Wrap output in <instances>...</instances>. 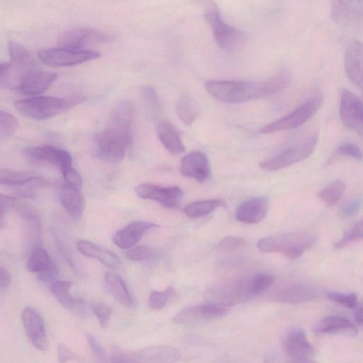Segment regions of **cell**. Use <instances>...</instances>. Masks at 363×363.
Here are the masks:
<instances>
[{
  "mask_svg": "<svg viewBox=\"0 0 363 363\" xmlns=\"http://www.w3.org/2000/svg\"><path fill=\"white\" fill-rule=\"evenodd\" d=\"M357 240H363V220L345 232L342 238L336 242L335 247L340 248Z\"/></svg>",
  "mask_w": 363,
  "mask_h": 363,
  "instance_id": "60d3db41",
  "label": "cell"
},
{
  "mask_svg": "<svg viewBox=\"0 0 363 363\" xmlns=\"http://www.w3.org/2000/svg\"><path fill=\"white\" fill-rule=\"evenodd\" d=\"M109 39V35L99 30L90 28H77L62 34L58 40L60 48L84 50V47L92 43Z\"/></svg>",
  "mask_w": 363,
  "mask_h": 363,
  "instance_id": "9a60e30c",
  "label": "cell"
},
{
  "mask_svg": "<svg viewBox=\"0 0 363 363\" xmlns=\"http://www.w3.org/2000/svg\"><path fill=\"white\" fill-rule=\"evenodd\" d=\"M77 355L72 352L65 345L60 344L58 346V359L60 363H67V362L77 359Z\"/></svg>",
  "mask_w": 363,
  "mask_h": 363,
  "instance_id": "f907efd6",
  "label": "cell"
},
{
  "mask_svg": "<svg viewBox=\"0 0 363 363\" xmlns=\"http://www.w3.org/2000/svg\"><path fill=\"white\" fill-rule=\"evenodd\" d=\"M57 78V73L34 69L23 75L15 89L24 95H37L48 89Z\"/></svg>",
  "mask_w": 363,
  "mask_h": 363,
  "instance_id": "e0dca14e",
  "label": "cell"
},
{
  "mask_svg": "<svg viewBox=\"0 0 363 363\" xmlns=\"http://www.w3.org/2000/svg\"><path fill=\"white\" fill-rule=\"evenodd\" d=\"M60 203L73 220L80 219L84 210V199L80 189L67 184H61L59 189Z\"/></svg>",
  "mask_w": 363,
  "mask_h": 363,
  "instance_id": "603a6c76",
  "label": "cell"
},
{
  "mask_svg": "<svg viewBox=\"0 0 363 363\" xmlns=\"http://www.w3.org/2000/svg\"><path fill=\"white\" fill-rule=\"evenodd\" d=\"M246 246L245 240L240 238L227 236L218 244V248L224 252H235L244 248Z\"/></svg>",
  "mask_w": 363,
  "mask_h": 363,
  "instance_id": "f6af8a7d",
  "label": "cell"
},
{
  "mask_svg": "<svg viewBox=\"0 0 363 363\" xmlns=\"http://www.w3.org/2000/svg\"><path fill=\"white\" fill-rule=\"evenodd\" d=\"M326 296L328 299L342 306L354 308L358 304L357 296L352 292L328 291Z\"/></svg>",
  "mask_w": 363,
  "mask_h": 363,
  "instance_id": "f35d334b",
  "label": "cell"
},
{
  "mask_svg": "<svg viewBox=\"0 0 363 363\" xmlns=\"http://www.w3.org/2000/svg\"><path fill=\"white\" fill-rule=\"evenodd\" d=\"M104 284L112 297L124 306L131 307L134 301L123 279L113 272H107L104 276Z\"/></svg>",
  "mask_w": 363,
  "mask_h": 363,
  "instance_id": "f1b7e54d",
  "label": "cell"
},
{
  "mask_svg": "<svg viewBox=\"0 0 363 363\" xmlns=\"http://www.w3.org/2000/svg\"><path fill=\"white\" fill-rule=\"evenodd\" d=\"M285 350L291 357L311 358L315 354L313 345L300 328L290 329L284 340Z\"/></svg>",
  "mask_w": 363,
  "mask_h": 363,
  "instance_id": "44dd1931",
  "label": "cell"
},
{
  "mask_svg": "<svg viewBox=\"0 0 363 363\" xmlns=\"http://www.w3.org/2000/svg\"><path fill=\"white\" fill-rule=\"evenodd\" d=\"M330 18L340 26L363 35V4L354 1H334L331 3Z\"/></svg>",
  "mask_w": 363,
  "mask_h": 363,
  "instance_id": "30bf717a",
  "label": "cell"
},
{
  "mask_svg": "<svg viewBox=\"0 0 363 363\" xmlns=\"http://www.w3.org/2000/svg\"><path fill=\"white\" fill-rule=\"evenodd\" d=\"M286 363H316L311 358L291 357Z\"/></svg>",
  "mask_w": 363,
  "mask_h": 363,
  "instance_id": "db71d44e",
  "label": "cell"
},
{
  "mask_svg": "<svg viewBox=\"0 0 363 363\" xmlns=\"http://www.w3.org/2000/svg\"><path fill=\"white\" fill-rule=\"evenodd\" d=\"M354 317L356 323L363 328V303H358L354 308Z\"/></svg>",
  "mask_w": 363,
  "mask_h": 363,
  "instance_id": "f5cc1de1",
  "label": "cell"
},
{
  "mask_svg": "<svg viewBox=\"0 0 363 363\" xmlns=\"http://www.w3.org/2000/svg\"><path fill=\"white\" fill-rule=\"evenodd\" d=\"M44 64L51 67H69L97 59L100 53L91 50H72L64 48H47L38 52Z\"/></svg>",
  "mask_w": 363,
  "mask_h": 363,
  "instance_id": "9c48e42d",
  "label": "cell"
},
{
  "mask_svg": "<svg viewBox=\"0 0 363 363\" xmlns=\"http://www.w3.org/2000/svg\"><path fill=\"white\" fill-rule=\"evenodd\" d=\"M180 173L189 178L203 183L211 174V164L206 155L201 151L189 152L182 159Z\"/></svg>",
  "mask_w": 363,
  "mask_h": 363,
  "instance_id": "2e32d148",
  "label": "cell"
},
{
  "mask_svg": "<svg viewBox=\"0 0 363 363\" xmlns=\"http://www.w3.org/2000/svg\"><path fill=\"white\" fill-rule=\"evenodd\" d=\"M224 205L223 201L218 199L197 201L186 206L184 211L189 218L194 219L207 216Z\"/></svg>",
  "mask_w": 363,
  "mask_h": 363,
  "instance_id": "1f68e13d",
  "label": "cell"
},
{
  "mask_svg": "<svg viewBox=\"0 0 363 363\" xmlns=\"http://www.w3.org/2000/svg\"><path fill=\"white\" fill-rule=\"evenodd\" d=\"M137 195L144 199L152 200L168 208L178 207L184 194L178 186L163 187L152 184H141L135 188Z\"/></svg>",
  "mask_w": 363,
  "mask_h": 363,
  "instance_id": "7c38bea8",
  "label": "cell"
},
{
  "mask_svg": "<svg viewBox=\"0 0 363 363\" xmlns=\"http://www.w3.org/2000/svg\"><path fill=\"white\" fill-rule=\"evenodd\" d=\"M181 357L177 348L168 345L150 346L135 352L117 350L112 363H174Z\"/></svg>",
  "mask_w": 363,
  "mask_h": 363,
  "instance_id": "ba28073f",
  "label": "cell"
},
{
  "mask_svg": "<svg viewBox=\"0 0 363 363\" xmlns=\"http://www.w3.org/2000/svg\"><path fill=\"white\" fill-rule=\"evenodd\" d=\"M23 154L30 160L55 165L61 172L72 166V159L67 151L51 145L28 147Z\"/></svg>",
  "mask_w": 363,
  "mask_h": 363,
  "instance_id": "5bb4252c",
  "label": "cell"
},
{
  "mask_svg": "<svg viewBox=\"0 0 363 363\" xmlns=\"http://www.w3.org/2000/svg\"><path fill=\"white\" fill-rule=\"evenodd\" d=\"M290 77L284 71L262 81L208 80L204 87L215 99L227 104H241L266 98L284 89Z\"/></svg>",
  "mask_w": 363,
  "mask_h": 363,
  "instance_id": "6da1fadb",
  "label": "cell"
},
{
  "mask_svg": "<svg viewBox=\"0 0 363 363\" xmlns=\"http://www.w3.org/2000/svg\"><path fill=\"white\" fill-rule=\"evenodd\" d=\"M11 281L9 272L4 267H1L0 269V289L1 291H6Z\"/></svg>",
  "mask_w": 363,
  "mask_h": 363,
  "instance_id": "816d5d0a",
  "label": "cell"
},
{
  "mask_svg": "<svg viewBox=\"0 0 363 363\" xmlns=\"http://www.w3.org/2000/svg\"><path fill=\"white\" fill-rule=\"evenodd\" d=\"M65 184L81 189L83 181L78 172L73 167H69L61 172Z\"/></svg>",
  "mask_w": 363,
  "mask_h": 363,
  "instance_id": "bcb514c9",
  "label": "cell"
},
{
  "mask_svg": "<svg viewBox=\"0 0 363 363\" xmlns=\"http://www.w3.org/2000/svg\"><path fill=\"white\" fill-rule=\"evenodd\" d=\"M53 263L46 250L41 246H36L28 257L27 269L31 273L38 274L48 269Z\"/></svg>",
  "mask_w": 363,
  "mask_h": 363,
  "instance_id": "d6a6232c",
  "label": "cell"
},
{
  "mask_svg": "<svg viewBox=\"0 0 363 363\" xmlns=\"http://www.w3.org/2000/svg\"><path fill=\"white\" fill-rule=\"evenodd\" d=\"M174 293V289L172 287H168L162 291H152L148 301L149 306L157 310L163 308Z\"/></svg>",
  "mask_w": 363,
  "mask_h": 363,
  "instance_id": "74e56055",
  "label": "cell"
},
{
  "mask_svg": "<svg viewBox=\"0 0 363 363\" xmlns=\"http://www.w3.org/2000/svg\"><path fill=\"white\" fill-rule=\"evenodd\" d=\"M316 242V238L306 233L291 232L279 235L267 236L257 243V249L263 252H280L288 258L301 256Z\"/></svg>",
  "mask_w": 363,
  "mask_h": 363,
  "instance_id": "7a4b0ae2",
  "label": "cell"
},
{
  "mask_svg": "<svg viewBox=\"0 0 363 363\" xmlns=\"http://www.w3.org/2000/svg\"><path fill=\"white\" fill-rule=\"evenodd\" d=\"M134 106L130 100L123 99L116 104L111 113L107 126L133 135Z\"/></svg>",
  "mask_w": 363,
  "mask_h": 363,
  "instance_id": "7402d4cb",
  "label": "cell"
},
{
  "mask_svg": "<svg viewBox=\"0 0 363 363\" xmlns=\"http://www.w3.org/2000/svg\"><path fill=\"white\" fill-rule=\"evenodd\" d=\"M8 50L11 67L21 74V77L35 69V61L23 45L14 40H10L8 43Z\"/></svg>",
  "mask_w": 363,
  "mask_h": 363,
  "instance_id": "83f0119b",
  "label": "cell"
},
{
  "mask_svg": "<svg viewBox=\"0 0 363 363\" xmlns=\"http://www.w3.org/2000/svg\"><path fill=\"white\" fill-rule=\"evenodd\" d=\"M317 297L315 290L304 284H295L279 290L275 298L278 301L287 303H301L315 299Z\"/></svg>",
  "mask_w": 363,
  "mask_h": 363,
  "instance_id": "4316f807",
  "label": "cell"
},
{
  "mask_svg": "<svg viewBox=\"0 0 363 363\" xmlns=\"http://www.w3.org/2000/svg\"><path fill=\"white\" fill-rule=\"evenodd\" d=\"M77 247L84 256L96 259L108 267L116 268L121 264V259L113 252L99 247L88 240H79L77 243Z\"/></svg>",
  "mask_w": 363,
  "mask_h": 363,
  "instance_id": "484cf974",
  "label": "cell"
},
{
  "mask_svg": "<svg viewBox=\"0 0 363 363\" xmlns=\"http://www.w3.org/2000/svg\"><path fill=\"white\" fill-rule=\"evenodd\" d=\"M363 206V197L357 196L345 201L340 208V213L342 217L350 218L359 212Z\"/></svg>",
  "mask_w": 363,
  "mask_h": 363,
  "instance_id": "b9f144b4",
  "label": "cell"
},
{
  "mask_svg": "<svg viewBox=\"0 0 363 363\" xmlns=\"http://www.w3.org/2000/svg\"><path fill=\"white\" fill-rule=\"evenodd\" d=\"M318 139L316 131L306 133L275 155L260 162L259 165L264 170L275 171L299 162L312 154Z\"/></svg>",
  "mask_w": 363,
  "mask_h": 363,
  "instance_id": "3957f363",
  "label": "cell"
},
{
  "mask_svg": "<svg viewBox=\"0 0 363 363\" xmlns=\"http://www.w3.org/2000/svg\"><path fill=\"white\" fill-rule=\"evenodd\" d=\"M322 104L323 97L320 94L313 95L286 116L262 127L259 132L262 134H272L296 128L311 118Z\"/></svg>",
  "mask_w": 363,
  "mask_h": 363,
  "instance_id": "52a82bcc",
  "label": "cell"
},
{
  "mask_svg": "<svg viewBox=\"0 0 363 363\" xmlns=\"http://www.w3.org/2000/svg\"><path fill=\"white\" fill-rule=\"evenodd\" d=\"M58 269L55 263L48 269L37 274L39 281L50 285L57 280Z\"/></svg>",
  "mask_w": 363,
  "mask_h": 363,
  "instance_id": "c3c4849f",
  "label": "cell"
},
{
  "mask_svg": "<svg viewBox=\"0 0 363 363\" xmlns=\"http://www.w3.org/2000/svg\"><path fill=\"white\" fill-rule=\"evenodd\" d=\"M158 138L165 149L173 155L184 152L185 147L177 128L169 121L161 119L156 126Z\"/></svg>",
  "mask_w": 363,
  "mask_h": 363,
  "instance_id": "cb8c5ba5",
  "label": "cell"
},
{
  "mask_svg": "<svg viewBox=\"0 0 363 363\" xmlns=\"http://www.w3.org/2000/svg\"><path fill=\"white\" fill-rule=\"evenodd\" d=\"M176 113L184 124L190 125L197 118L199 108L194 99L184 94L179 99L177 103Z\"/></svg>",
  "mask_w": 363,
  "mask_h": 363,
  "instance_id": "4dcf8cb0",
  "label": "cell"
},
{
  "mask_svg": "<svg viewBox=\"0 0 363 363\" xmlns=\"http://www.w3.org/2000/svg\"><path fill=\"white\" fill-rule=\"evenodd\" d=\"M18 122L12 114L0 111V138L1 140L10 138L16 130Z\"/></svg>",
  "mask_w": 363,
  "mask_h": 363,
  "instance_id": "8d00e7d4",
  "label": "cell"
},
{
  "mask_svg": "<svg viewBox=\"0 0 363 363\" xmlns=\"http://www.w3.org/2000/svg\"><path fill=\"white\" fill-rule=\"evenodd\" d=\"M274 277L266 273L255 274L250 279V290L252 296H257L268 289L274 283Z\"/></svg>",
  "mask_w": 363,
  "mask_h": 363,
  "instance_id": "d590c367",
  "label": "cell"
},
{
  "mask_svg": "<svg viewBox=\"0 0 363 363\" xmlns=\"http://www.w3.org/2000/svg\"><path fill=\"white\" fill-rule=\"evenodd\" d=\"M35 177V175L30 172H16L8 169H1L0 170L1 184L12 187L25 184Z\"/></svg>",
  "mask_w": 363,
  "mask_h": 363,
  "instance_id": "e575fe53",
  "label": "cell"
},
{
  "mask_svg": "<svg viewBox=\"0 0 363 363\" xmlns=\"http://www.w3.org/2000/svg\"><path fill=\"white\" fill-rule=\"evenodd\" d=\"M125 257L135 262L150 260L153 257V251L147 246L135 247L126 251Z\"/></svg>",
  "mask_w": 363,
  "mask_h": 363,
  "instance_id": "ee69618b",
  "label": "cell"
},
{
  "mask_svg": "<svg viewBox=\"0 0 363 363\" xmlns=\"http://www.w3.org/2000/svg\"><path fill=\"white\" fill-rule=\"evenodd\" d=\"M21 320L30 343L38 350L46 351L48 341L44 320L39 312L33 307H26L21 312Z\"/></svg>",
  "mask_w": 363,
  "mask_h": 363,
  "instance_id": "4fadbf2b",
  "label": "cell"
},
{
  "mask_svg": "<svg viewBox=\"0 0 363 363\" xmlns=\"http://www.w3.org/2000/svg\"><path fill=\"white\" fill-rule=\"evenodd\" d=\"M71 286V281L57 279L50 285V289L62 306L79 313L83 311V301L71 295L69 292Z\"/></svg>",
  "mask_w": 363,
  "mask_h": 363,
  "instance_id": "f546056e",
  "label": "cell"
},
{
  "mask_svg": "<svg viewBox=\"0 0 363 363\" xmlns=\"http://www.w3.org/2000/svg\"><path fill=\"white\" fill-rule=\"evenodd\" d=\"M345 189V184L341 180L330 182L319 193V197L328 206L335 205L342 198Z\"/></svg>",
  "mask_w": 363,
  "mask_h": 363,
  "instance_id": "836d02e7",
  "label": "cell"
},
{
  "mask_svg": "<svg viewBox=\"0 0 363 363\" xmlns=\"http://www.w3.org/2000/svg\"><path fill=\"white\" fill-rule=\"evenodd\" d=\"M86 337L94 355L104 362L106 359V353L96 337L91 334H87Z\"/></svg>",
  "mask_w": 363,
  "mask_h": 363,
  "instance_id": "681fc988",
  "label": "cell"
},
{
  "mask_svg": "<svg viewBox=\"0 0 363 363\" xmlns=\"http://www.w3.org/2000/svg\"><path fill=\"white\" fill-rule=\"evenodd\" d=\"M317 333L342 335L347 336L355 335L357 328L350 320L341 316H328L320 320L315 327Z\"/></svg>",
  "mask_w": 363,
  "mask_h": 363,
  "instance_id": "d4e9b609",
  "label": "cell"
},
{
  "mask_svg": "<svg viewBox=\"0 0 363 363\" xmlns=\"http://www.w3.org/2000/svg\"><path fill=\"white\" fill-rule=\"evenodd\" d=\"M268 211V200L257 196L242 202L236 209L235 217L242 223L255 224L262 220Z\"/></svg>",
  "mask_w": 363,
  "mask_h": 363,
  "instance_id": "ffe728a7",
  "label": "cell"
},
{
  "mask_svg": "<svg viewBox=\"0 0 363 363\" xmlns=\"http://www.w3.org/2000/svg\"><path fill=\"white\" fill-rule=\"evenodd\" d=\"M133 140V136L106 126L94 136V154L105 162H120L125 157Z\"/></svg>",
  "mask_w": 363,
  "mask_h": 363,
  "instance_id": "5b68a950",
  "label": "cell"
},
{
  "mask_svg": "<svg viewBox=\"0 0 363 363\" xmlns=\"http://www.w3.org/2000/svg\"><path fill=\"white\" fill-rule=\"evenodd\" d=\"M340 116L345 127L363 135V102L347 89L340 90Z\"/></svg>",
  "mask_w": 363,
  "mask_h": 363,
  "instance_id": "8fae6325",
  "label": "cell"
},
{
  "mask_svg": "<svg viewBox=\"0 0 363 363\" xmlns=\"http://www.w3.org/2000/svg\"><path fill=\"white\" fill-rule=\"evenodd\" d=\"M158 227L157 224L148 221H134L118 230L113 237V242L121 249H130L140 240L147 230Z\"/></svg>",
  "mask_w": 363,
  "mask_h": 363,
  "instance_id": "d6986e66",
  "label": "cell"
},
{
  "mask_svg": "<svg viewBox=\"0 0 363 363\" xmlns=\"http://www.w3.org/2000/svg\"><path fill=\"white\" fill-rule=\"evenodd\" d=\"M142 96L145 101L152 108H157L160 106V101L156 91L150 86H145L142 89Z\"/></svg>",
  "mask_w": 363,
  "mask_h": 363,
  "instance_id": "7dc6e473",
  "label": "cell"
},
{
  "mask_svg": "<svg viewBox=\"0 0 363 363\" xmlns=\"http://www.w3.org/2000/svg\"><path fill=\"white\" fill-rule=\"evenodd\" d=\"M345 68L347 77L363 94V43L351 42L345 51Z\"/></svg>",
  "mask_w": 363,
  "mask_h": 363,
  "instance_id": "ac0fdd59",
  "label": "cell"
},
{
  "mask_svg": "<svg viewBox=\"0 0 363 363\" xmlns=\"http://www.w3.org/2000/svg\"><path fill=\"white\" fill-rule=\"evenodd\" d=\"M72 102L55 96H33L16 101L14 107L23 116L45 120L62 112L71 106Z\"/></svg>",
  "mask_w": 363,
  "mask_h": 363,
  "instance_id": "8992f818",
  "label": "cell"
},
{
  "mask_svg": "<svg viewBox=\"0 0 363 363\" xmlns=\"http://www.w3.org/2000/svg\"><path fill=\"white\" fill-rule=\"evenodd\" d=\"M204 16L211 28L215 41L221 50L233 52L245 46L247 41L245 33L227 24L223 20L219 9L214 2L210 1L207 4Z\"/></svg>",
  "mask_w": 363,
  "mask_h": 363,
  "instance_id": "277c9868",
  "label": "cell"
},
{
  "mask_svg": "<svg viewBox=\"0 0 363 363\" xmlns=\"http://www.w3.org/2000/svg\"><path fill=\"white\" fill-rule=\"evenodd\" d=\"M91 311L96 315L100 326L102 328H106L111 320V307L106 303L96 302L91 306Z\"/></svg>",
  "mask_w": 363,
  "mask_h": 363,
  "instance_id": "ab89813d",
  "label": "cell"
},
{
  "mask_svg": "<svg viewBox=\"0 0 363 363\" xmlns=\"http://www.w3.org/2000/svg\"><path fill=\"white\" fill-rule=\"evenodd\" d=\"M335 155L352 157L357 161H363V151L356 144L347 143L340 145L335 152Z\"/></svg>",
  "mask_w": 363,
  "mask_h": 363,
  "instance_id": "7bdbcfd3",
  "label": "cell"
}]
</instances>
